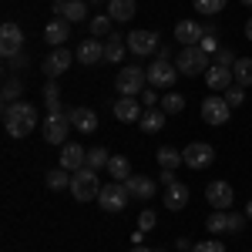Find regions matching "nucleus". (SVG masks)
I'll list each match as a JSON object with an SVG mask.
<instances>
[{
    "label": "nucleus",
    "instance_id": "5701e85b",
    "mask_svg": "<svg viewBox=\"0 0 252 252\" xmlns=\"http://www.w3.org/2000/svg\"><path fill=\"white\" fill-rule=\"evenodd\" d=\"M108 17L118 24H128L135 17V0H108Z\"/></svg>",
    "mask_w": 252,
    "mask_h": 252
},
{
    "label": "nucleus",
    "instance_id": "393cba45",
    "mask_svg": "<svg viewBox=\"0 0 252 252\" xmlns=\"http://www.w3.org/2000/svg\"><path fill=\"white\" fill-rule=\"evenodd\" d=\"M108 175L115 178V182H128L131 178V161L125 155H111V161H108Z\"/></svg>",
    "mask_w": 252,
    "mask_h": 252
},
{
    "label": "nucleus",
    "instance_id": "c85d7f7f",
    "mask_svg": "<svg viewBox=\"0 0 252 252\" xmlns=\"http://www.w3.org/2000/svg\"><path fill=\"white\" fill-rule=\"evenodd\" d=\"M232 74H235V84L239 88H252V58H239Z\"/></svg>",
    "mask_w": 252,
    "mask_h": 252
},
{
    "label": "nucleus",
    "instance_id": "de8ad7c7",
    "mask_svg": "<svg viewBox=\"0 0 252 252\" xmlns=\"http://www.w3.org/2000/svg\"><path fill=\"white\" fill-rule=\"evenodd\" d=\"M158 58H161V61H172V47H158Z\"/></svg>",
    "mask_w": 252,
    "mask_h": 252
},
{
    "label": "nucleus",
    "instance_id": "20e7f679",
    "mask_svg": "<svg viewBox=\"0 0 252 252\" xmlns=\"http://www.w3.org/2000/svg\"><path fill=\"white\" fill-rule=\"evenodd\" d=\"M71 111H47L44 121V141L47 145H67V131H71Z\"/></svg>",
    "mask_w": 252,
    "mask_h": 252
},
{
    "label": "nucleus",
    "instance_id": "09e8293b",
    "mask_svg": "<svg viewBox=\"0 0 252 252\" xmlns=\"http://www.w3.org/2000/svg\"><path fill=\"white\" fill-rule=\"evenodd\" d=\"M246 37H249V40H252V17H249V20H246Z\"/></svg>",
    "mask_w": 252,
    "mask_h": 252
},
{
    "label": "nucleus",
    "instance_id": "f257e3e1",
    "mask_svg": "<svg viewBox=\"0 0 252 252\" xmlns=\"http://www.w3.org/2000/svg\"><path fill=\"white\" fill-rule=\"evenodd\" d=\"M37 108L27 104V101H14V104H3V128L10 138H27L34 128H37Z\"/></svg>",
    "mask_w": 252,
    "mask_h": 252
},
{
    "label": "nucleus",
    "instance_id": "f704fd0d",
    "mask_svg": "<svg viewBox=\"0 0 252 252\" xmlns=\"http://www.w3.org/2000/svg\"><path fill=\"white\" fill-rule=\"evenodd\" d=\"M158 108H161L165 115H178V111H185V97H182V94H165Z\"/></svg>",
    "mask_w": 252,
    "mask_h": 252
},
{
    "label": "nucleus",
    "instance_id": "e433bc0d",
    "mask_svg": "<svg viewBox=\"0 0 252 252\" xmlns=\"http://www.w3.org/2000/svg\"><path fill=\"white\" fill-rule=\"evenodd\" d=\"M44 101H47V111H61V91L54 81L44 84Z\"/></svg>",
    "mask_w": 252,
    "mask_h": 252
},
{
    "label": "nucleus",
    "instance_id": "c9c22d12",
    "mask_svg": "<svg viewBox=\"0 0 252 252\" xmlns=\"http://www.w3.org/2000/svg\"><path fill=\"white\" fill-rule=\"evenodd\" d=\"M225 3L229 0H195V10L205 14V17H212V14H222L225 10Z\"/></svg>",
    "mask_w": 252,
    "mask_h": 252
},
{
    "label": "nucleus",
    "instance_id": "b1692460",
    "mask_svg": "<svg viewBox=\"0 0 252 252\" xmlns=\"http://www.w3.org/2000/svg\"><path fill=\"white\" fill-rule=\"evenodd\" d=\"M138 125H141V131L155 135V131H161V128H165V111H161V108H148V111L141 115V121H138Z\"/></svg>",
    "mask_w": 252,
    "mask_h": 252
},
{
    "label": "nucleus",
    "instance_id": "72a5a7b5",
    "mask_svg": "<svg viewBox=\"0 0 252 252\" xmlns=\"http://www.w3.org/2000/svg\"><path fill=\"white\" fill-rule=\"evenodd\" d=\"M108 161H111V155L97 145V148H88V168H94V172H101V168H108Z\"/></svg>",
    "mask_w": 252,
    "mask_h": 252
},
{
    "label": "nucleus",
    "instance_id": "4468645a",
    "mask_svg": "<svg viewBox=\"0 0 252 252\" xmlns=\"http://www.w3.org/2000/svg\"><path fill=\"white\" fill-rule=\"evenodd\" d=\"M71 61H78L67 47H54L47 58H44V74L47 78H58V74H64L67 67H71Z\"/></svg>",
    "mask_w": 252,
    "mask_h": 252
},
{
    "label": "nucleus",
    "instance_id": "49530a36",
    "mask_svg": "<svg viewBox=\"0 0 252 252\" xmlns=\"http://www.w3.org/2000/svg\"><path fill=\"white\" fill-rule=\"evenodd\" d=\"M51 10H54V17H61V14H64V0H54V3H51Z\"/></svg>",
    "mask_w": 252,
    "mask_h": 252
},
{
    "label": "nucleus",
    "instance_id": "dca6fc26",
    "mask_svg": "<svg viewBox=\"0 0 252 252\" xmlns=\"http://www.w3.org/2000/svg\"><path fill=\"white\" fill-rule=\"evenodd\" d=\"M74 58H78V64L91 67V64H97V61H104V44H101L97 37L81 40L78 47H74Z\"/></svg>",
    "mask_w": 252,
    "mask_h": 252
},
{
    "label": "nucleus",
    "instance_id": "cd10ccee",
    "mask_svg": "<svg viewBox=\"0 0 252 252\" xmlns=\"http://www.w3.org/2000/svg\"><path fill=\"white\" fill-rule=\"evenodd\" d=\"M20 94H24V81L14 78V74H7V78H3V91H0L3 104H14V101H20Z\"/></svg>",
    "mask_w": 252,
    "mask_h": 252
},
{
    "label": "nucleus",
    "instance_id": "a211bd4d",
    "mask_svg": "<svg viewBox=\"0 0 252 252\" xmlns=\"http://www.w3.org/2000/svg\"><path fill=\"white\" fill-rule=\"evenodd\" d=\"M205 84H209V91H229V88L235 84L232 67H222V64H212V67L205 71Z\"/></svg>",
    "mask_w": 252,
    "mask_h": 252
},
{
    "label": "nucleus",
    "instance_id": "f3484780",
    "mask_svg": "<svg viewBox=\"0 0 252 252\" xmlns=\"http://www.w3.org/2000/svg\"><path fill=\"white\" fill-rule=\"evenodd\" d=\"M141 115H145V104L138 97H121V101H115V118L121 125H135V121H141Z\"/></svg>",
    "mask_w": 252,
    "mask_h": 252
},
{
    "label": "nucleus",
    "instance_id": "603ef678",
    "mask_svg": "<svg viewBox=\"0 0 252 252\" xmlns=\"http://www.w3.org/2000/svg\"><path fill=\"white\" fill-rule=\"evenodd\" d=\"M242 3H246V7H252V0H242Z\"/></svg>",
    "mask_w": 252,
    "mask_h": 252
},
{
    "label": "nucleus",
    "instance_id": "6e6552de",
    "mask_svg": "<svg viewBox=\"0 0 252 252\" xmlns=\"http://www.w3.org/2000/svg\"><path fill=\"white\" fill-rule=\"evenodd\" d=\"M182 161L189 168H195V172H202V168H209L215 161V152H212V145H205V141H192V145L182 148Z\"/></svg>",
    "mask_w": 252,
    "mask_h": 252
},
{
    "label": "nucleus",
    "instance_id": "2eb2a0df",
    "mask_svg": "<svg viewBox=\"0 0 252 252\" xmlns=\"http://www.w3.org/2000/svg\"><path fill=\"white\" fill-rule=\"evenodd\" d=\"M88 165V148H81V145H61V168L64 172H81Z\"/></svg>",
    "mask_w": 252,
    "mask_h": 252
},
{
    "label": "nucleus",
    "instance_id": "7c9ffc66",
    "mask_svg": "<svg viewBox=\"0 0 252 252\" xmlns=\"http://www.w3.org/2000/svg\"><path fill=\"white\" fill-rule=\"evenodd\" d=\"M121 58H125V40H121V34H111V37H108V44H104V61L118 64Z\"/></svg>",
    "mask_w": 252,
    "mask_h": 252
},
{
    "label": "nucleus",
    "instance_id": "8fccbe9b",
    "mask_svg": "<svg viewBox=\"0 0 252 252\" xmlns=\"http://www.w3.org/2000/svg\"><path fill=\"white\" fill-rule=\"evenodd\" d=\"M131 252H158V249H145V246H135Z\"/></svg>",
    "mask_w": 252,
    "mask_h": 252
},
{
    "label": "nucleus",
    "instance_id": "a19ab883",
    "mask_svg": "<svg viewBox=\"0 0 252 252\" xmlns=\"http://www.w3.org/2000/svg\"><path fill=\"white\" fill-rule=\"evenodd\" d=\"M192 252H225V246L219 239H205V242H195Z\"/></svg>",
    "mask_w": 252,
    "mask_h": 252
},
{
    "label": "nucleus",
    "instance_id": "423d86ee",
    "mask_svg": "<svg viewBox=\"0 0 252 252\" xmlns=\"http://www.w3.org/2000/svg\"><path fill=\"white\" fill-rule=\"evenodd\" d=\"M0 54H3V61H14L17 54H24V31L14 20H7L0 27Z\"/></svg>",
    "mask_w": 252,
    "mask_h": 252
},
{
    "label": "nucleus",
    "instance_id": "aec40b11",
    "mask_svg": "<svg viewBox=\"0 0 252 252\" xmlns=\"http://www.w3.org/2000/svg\"><path fill=\"white\" fill-rule=\"evenodd\" d=\"M189 198H192L189 185L175 182V185H168V189H165V209H172V212H182V209L189 205Z\"/></svg>",
    "mask_w": 252,
    "mask_h": 252
},
{
    "label": "nucleus",
    "instance_id": "58836bf2",
    "mask_svg": "<svg viewBox=\"0 0 252 252\" xmlns=\"http://www.w3.org/2000/svg\"><path fill=\"white\" fill-rule=\"evenodd\" d=\"M155 91H158V88H152V84H148V88H145V91L138 94V101H141L145 108H158V104H161V97H158Z\"/></svg>",
    "mask_w": 252,
    "mask_h": 252
},
{
    "label": "nucleus",
    "instance_id": "7ed1b4c3",
    "mask_svg": "<svg viewBox=\"0 0 252 252\" xmlns=\"http://www.w3.org/2000/svg\"><path fill=\"white\" fill-rule=\"evenodd\" d=\"M178 74L182 78H192V74H205L212 64H209V54L202 47H178V61H175Z\"/></svg>",
    "mask_w": 252,
    "mask_h": 252
},
{
    "label": "nucleus",
    "instance_id": "37998d69",
    "mask_svg": "<svg viewBox=\"0 0 252 252\" xmlns=\"http://www.w3.org/2000/svg\"><path fill=\"white\" fill-rule=\"evenodd\" d=\"M198 47H202V51H205V54H219V40H215L212 34H205V37L198 40Z\"/></svg>",
    "mask_w": 252,
    "mask_h": 252
},
{
    "label": "nucleus",
    "instance_id": "9d476101",
    "mask_svg": "<svg viewBox=\"0 0 252 252\" xmlns=\"http://www.w3.org/2000/svg\"><path fill=\"white\" fill-rule=\"evenodd\" d=\"M158 47H161V37H158L155 31H131V34H128V51L138 54V58L155 54Z\"/></svg>",
    "mask_w": 252,
    "mask_h": 252
},
{
    "label": "nucleus",
    "instance_id": "473e14b6",
    "mask_svg": "<svg viewBox=\"0 0 252 252\" xmlns=\"http://www.w3.org/2000/svg\"><path fill=\"white\" fill-rule=\"evenodd\" d=\"M47 189H51V192L71 189V172H64V168H54V172H47Z\"/></svg>",
    "mask_w": 252,
    "mask_h": 252
},
{
    "label": "nucleus",
    "instance_id": "4be33fe9",
    "mask_svg": "<svg viewBox=\"0 0 252 252\" xmlns=\"http://www.w3.org/2000/svg\"><path fill=\"white\" fill-rule=\"evenodd\" d=\"M71 125L84 135H91V131H97V115L91 108H71Z\"/></svg>",
    "mask_w": 252,
    "mask_h": 252
},
{
    "label": "nucleus",
    "instance_id": "4c0bfd02",
    "mask_svg": "<svg viewBox=\"0 0 252 252\" xmlns=\"http://www.w3.org/2000/svg\"><path fill=\"white\" fill-rule=\"evenodd\" d=\"M225 101H229V108H239V104H246V88L232 84V88L225 91Z\"/></svg>",
    "mask_w": 252,
    "mask_h": 252
},
{
    "label": "nucleus",
    "instance_id": "6ab92c4d",
    "mask_svg": "<svg viewBox=\"0 0 252 252\" xmlns=\"http://www.w3.org/2000/svg\"><path fill=\"white\" fill-rule=\"evenodd\" d=\"M67 37H71V24H67L64 17L47 20V27H44V40H47L51 47H61V44H67Z\"/></svg>",
    "mask_w": 252,
    "mask_h": 252
},
{
    "label": "nucleus",
    "instance_id": "bb28decb",
    "mask_svg": "<svg viewBox=\"0 0 252 252\" xmlns=\"http://www.w3.org/2000/svg\"><path fill=\"white\" fill-rule=\"evenodd\" d=\"M155 158H158V165H161V168H168V172H175L178 165H185V161H182V152H178V148H172V145L158 148Z\"/></svg>",
    "mask_w": 252,
    "mask_h": 252
},
{
    "label": "nucleus",
    "instance_id": "f8f14e48",
    "mask_svg": "<svg viewBox=\"0 0 252 252\" xmlns=\"http://www.w3.org/2000/svg\"><path fill=\"white\" fill-rule=\"evenodd\" d=\"M175 78H178V67H175L172 61L155 58V64L148 67V84H152V88H172Z\"/></svg>",
    "mask_w": 252,
    "mask_h": 252
},
{
    "label": "nucleus",
    "instance_id": "3c124183",
    "mask_svg": "<svg viewBox=\"0 0 252 252\" xmlns=\"http://www.w3.org/2000/svg\"><path fill=\"white\" fill-rule=\"evenodd\" d=\"M246 219H252V202H249V205H246Z\"/></svg>",
    "mask_w": 252,
    "mask_h": 252
},
{
    "label": "nucleus",
    "instance_id": "c03bdc74",
    "mask_svg": "<svg viewBox=\"0 0 252 252\" xmlns=\"http://www.w3.org/2000/svg\"><path fill=\"white\" fill-rule=\"evenodd\" d=\"M242 225H246V215L242 212H229V232H242Z\"/></svg>",
    "mask_w": 252,
    "mask_h": 252
},
{
    "label": "nucleus",
    "instance_id": "a18cd8bd",
    "mask_svg": "<svg viewBox=\"0 0 252 252\" xmlns=\"http://www.w3.org/2000/svg\"><path fill=\"white\" fill-rule=\"evenodd\" d=\"M158 182H161L165 189H168V185H175V172H168V168H161V178H158Z\"/></svg>",
    "mask_w": 252,
    "mask_h": 252
},
{
    "label": "nucleus",
    "instance_id": "c756f323",
    "mask_svg": "<svg viewBox=\"0 0 252 252\" xmlns=\"http://www.w3.org/2000/svg\"><path fill=\"white\" fill-rule=\"evenodd\" d=\"M205 229L212 235H222V232H229V212H222V209H215L209 219H205Z\"/></svg>",
    "mask_w": 252,
    "mask_h": 252
},
{
    "label": "nucleus",
    "instance_id": "39448f33",
    "mask_svg": "<svg viewBox=\"0 0 252 252\" xmlns=\"http://www.w3.org/2000/svg\"><path fill=\"white\" fill-rule=\"evenodd\" d=\"M97 192H101V185H97V172L94 168H81V172L71 175V195L78 198V202H91V198H97Z\"/></svg>",
    "mask_w": 252,
    "mask_h": 252
},
{
    "label": "nucleus",
    "instance_id": "f03ea898",
    "mask_svg": "<svg viewBox=\"0 0 252 252\" xmlns=\"http://www.w3.org/2000/svg\"><path fill=\"white\" fill-rule=\"evenodd\" d=\"M115 88L121 97H138L145 88H148V71L138 67V64H128L115 74Z\"/></svg>",
    "mask_w": 252,
    "mask_h": 252
},
{
    "label": "nucleus",
    "instance_id": "9b49d317",
    "mask_svg": "<svg viewBox=\"0 0 252 252\" xmlns=\"http://www.w3.org/2000/svg\"><path fill=\"white\" fill-rule=\"evenodd\" d=\"M205 37V27L198 24V20H178L175 24V40H178V47H198V40Z\"/></svg>",
    "mask_w": 252,
    "mask_h": 252
},
{
    "label": "nucleus",
    "instance_id": "412c9836",
    "mask_svg": "<svg viewBox=\"0 0 252 252\" xmlns=\"http://www.w3.org/2000/svg\"><path fill=\"white\" fill-rule=\"evenodd\" d=\"M125 189H128L131 198H141V202H145V198H152V195H155V182H152L148 175H131V178L125 182Z\"/></svg>",
    "mask_w": 252,
    "mask_h": 252
},
{
    "label": "nucleus",
    "instance_id": "1a4fd4ad",
    "mask_svg": "<svg viewBox=\"0 0 252 252\" xmlns=\"http://www.w3.org/2000/svg\"><path fill=\"white\" fill-rule=\"evenodd\" d=\"M229 101L225 97H219V94H209L205 101H202V121L205 125H225L229 121Z\"/></svg>",
    "mask_w": 252,
    "mask_h": 252
},
{
    "label": "nucleus",
    "instance_id": "a878e982",
    "mask_svg": "<svg viewBox=\"0 0 252 252\" xmlns=\"http://www.w3.org/2000/svg\"><path fill=\"white\" fill-rule=\"evenodd\" d=\"M61 17L67 20V24L88 20V3H84V0H64V14H61Z\"/></svg>",
    "mask_w": 252,
    "mask_h": 252
},
{
    "label": "nucleus",
    "instance_id": "0eeeda50",
    "mask_svg": "<svg viewBox=\"0 0 252 252\" xmlns=\"http://www.w3.org/2000/svg\"><path fill=\"white\" fill-rule=\"evenodd\" d=\"M128 189H125V182H108V185H101V192H97V202H101V209L104 212H121L125 205H128Z\"/></svg>",
    "mask_w": 252,
    "mask_h": 252
},
{
    "label": "nucleus",
    "instance_id": "864d4df0",
    "mask_svg": "<svg viewBox=\"0 0 252 252\" xmlns=\"http://www.w3.org/2000/svg\"><path fill=\"white\" fill-rule=\"evenodd\" d=\"M88 3H101V0H88Z\"/></svg>",
    "mask_w": 252,
    "mask_h": 252
},
{
    "label": "nucleus",
    "instance_id": "2f4dec72",
    "mask_svg": "<svg viewBox=\"0 0 252 252\" xmlns=\"http://www.w3.org/2000/svg\"><path fill=\"white\" fill-rule=\"evenodd\" d=\"M88 27H91V37H111V17H104V14H97V17L88 20Z\"/></svg>",
    "mask_w": 252,
    "mask_h": 252
},
{
    "label": "nucleus",
    "instance_id": "ea45409f",
    "mask_svg": "<svg viewBox=\"0 0 252 252\" xmlns=\"http://www.w3.org/2000/svg\"><path fill=\"white\" fill-rule=\"evenodd\" d=\"M155 222H158L155 209H145V212L138 215V229H141V232H148V229H155Z\"/></svg>",
    "mask_w": 252,
    "mask_h": 252
},
{
    "label": "nucleus",
    "instance_id": "ddd939ff",
    "mask_svg": "<svg viewBox=\"0 0 252 252\" xmlns=\"http://www.w3.org/2000/svg\"><path fill=\"white\" fill-rule=\"evenodd\" d=\"M205 198H209V205L212 209H222V212H229L235 202V192L229 182H209V189H205Z\"/></svg>",
    "mask_w": 252,
    "mask_h": 252
},
{
    "label": "nucleus",
    "instance_id": "79ce46f5",
    "mask_svg": "<svg viewBox=\"0 0 252 252\" xmlns=\"http://www.w3.org/2000/svg\"><path fill=\"white\" fill-rule=\"evenodd\" d=\"M235 54L229 51V47H219V54H215V64H222V67H235Z\"/></svg>",
    "mask_w": 252,
    "mask_h": 252
}]
</instances>
